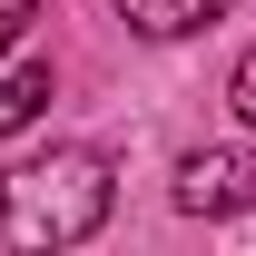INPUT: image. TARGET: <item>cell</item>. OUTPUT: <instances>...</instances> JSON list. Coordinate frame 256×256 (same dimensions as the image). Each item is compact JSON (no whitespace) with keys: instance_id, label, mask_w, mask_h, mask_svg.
Masks as SVG:
<instances>
[{"instance_id":"7a4b0ae2","label":"cell","mask_w":256,"mask_h":256,"mask_svg":"<svg viewBox=\"0 0 256 256\" xmlns=\"http://www.w3.org/2000/svg\"><path fill=\"white\" fill-rule=\"evenodd\" d=\"M178 207H188V217H236V207H256V158L246 148H197V158L178 168Z\"/></svg>"},{"instance_id":"6da1fadb","label":"cell","mask_w":256,"mask_h":256,"mask_svg":"<svg viewBox=\"0 0 256 256\" xmlns=\"http://www.w3.org/2000/svg\"><path fill=\"white\" fill-rule=\"evenodd\" d=\"M108 217V158L98 148H50L40 168L0 178V236L10 246H79Z\"/></svg>"},{"instance_id":"8992f818","label":"cell","mask_w":256,"mask_h":256,"mask_svg":"<svg viewBox=\"0 0 256 256\" xmlns=\"http://www.w3.org/2000/svg\"><path fill=\"white\" fill-rule=\"evenodd\" d=\"M20 20H30V0H0V40H10V30H20Z\"/></svg>"},{"instance_id":"3957f363","label":"cell","mask_w":256,"mask_h":256,"mask_svg":"<svg viewBox=\"0 0 256 256\" xmlns=\"http://www.w3.org/2000/svg\"><path fill=\"white\" fill-rule=\"evenodd\" d=\"M128 10V30H148V40H188V30H207L226 0H118Z\"/></svg>"},{"instance_id":"5b68a950","label":"cell","mask_w":256,"mask_h":256,"mask_svg":"<svg viewBox=\"0 0 256 256\" xmlns=\"http://www.w3.org/2000/svg\"><path fill=\"white\" fill-rule=\"evenodd\" d=\"M226 98H236V118L256 128V50H246V60H236V89H226Z\"/></svg>"},{"instance_id":"277c9868","label":"cell","mask_w":256,"mask_h":256,"mask_svg":"<svg viewBox=\"0 0 256 256\" xmlns=\"http://www.w3.org/2000/svg\"><path fill=\"white\" fill-rule=\"evenodd\" d=\"M40 108H50V69H10V79H0V138H10V128H30L40 118Z\"/></svg>"}]
</instances>
